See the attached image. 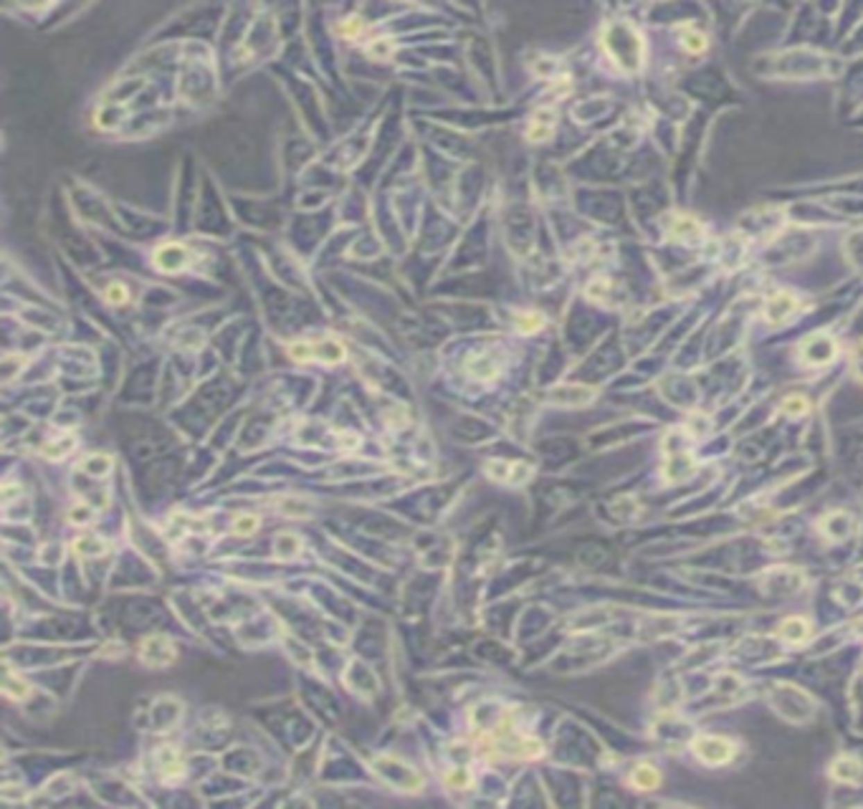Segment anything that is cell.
I'll use <instances>...</instances> for the list:
<instances>
[{
  "label": "cell",
  "instance_id": "obj_12",
  "mask_svg": "<svg viewBox=\"0 0 863 809\" xmlns=\"http://www.w3.org/2000/svg\"><path fill=\"white\" fill-rule=\"evenodd\" d=\"M830 774H833V779L838 781H848V784H856L861 779V761L853 759V756H838L833 761V767H830Z\"/></svg>",
  "mask_w": 863,
  "mask_h": 809
},
{
  "label": "cell",
  "instance_id": "obj_20",
  "mask_svg": "<svg viewBox=\"0 0 863 809\" xmlns=\"http://www.w3.org/2000/svg\"><path fill=\"white\" fill-rule=\"evenodd\" d=\"M610 281L608 279H595L590 284V286H588V296H590L592 301H608V296H610Z\"/></svg>",
  "mask_w": 863,
  "mask_h": 809
},
{
  "label": "cell",
  "instance_id": "obj_2",
  "mask_svg": "<svg viewBox=\"0 0 863 809\" xmlns=\"http://www.w3.org/2000/svg\"><path fill=\"white\" fill-rule=\"evenodd\" d=\"M697 471V460L691 453V445L686 443L683 433L674 430L663 440V478L669 483L689 478L691 473Z\"/></svg>",
  "mask_w": 863,
  "mask_h": 809
},
{
  "label": "cell",
  "instance_id": "obj_1",
  "mask_svg": "<svg viewBox=\"0 0 863 809\" xmlns=\"http://www.w3.org/2000/svg\"><path fill=\"white\" fill-rule=\"evenodd\" d=\"M603 46L608 51V56L615 61L618 69L628 73H635L643 69V36L638 33V28H633L631 23L620 21L608 26L603 36Z\"/></svg>",
  "mask_w": 863,
  "mask_h": 809
},
{
  "label": "cell",
  "instance_id": "obj_15",
  "mask_svg": "<svg viewBox=\"0 0 863 809\" xmlns=\"http://www.w3.org/2000/svg\"><path fill=\"white\" fill-rule=\"evenodd\" d=\"M155 261H157L160 268H165V271H178L182 268L185 263V251H182L180 245H165V248H160L155 253Z\"/></svg>",
  "mask_w": 863,
  "mask_h": 809
},
{
  "label": "cell",
  "instance_id": "obj_6",
  "mask_svg": "<svg viewBox=\"0 0 863 809\" xmlns=\"http://www.w3.org/2000/svg\"><path fill=\"white\" fill-rule=\"evenodd\" d=\"M669 238L678 241L683 245H697L704 241V225L694 218V215L676 213L669 223Z\"/></svg>",
  "mask_w": 863,
  "mask_h": 809
},
{
  "label": "cell",
  "instance_id": "obj_7",
  "mask_svg": "<svg viewBox=\"0 0 863 809\" xmlns=\"http://www.w3.org/2000/svg\"><path fill=\"white\" fill-rule=\"evenodd\" d=\"M554 402H560V405H567V408H583L588 402H592L597 397V390L595 387H585V385H565V387H557L549 392Z\"/></svg>",
  "mask_w": 863,
  "mask_h": 809
},
{
  "label": "cell",
  "instance_id": "obj_28",
  "mask_svg": "<svg viewBox=\"0 0 863 809\" xmlns=\"http://www.w3.org/2000/svg\"><path fill=\"white\" fill-rule=\"evenodd\" d=\"M124 296H127V291H124L122 286H112L107 291V299L112 301V304H119V301H124Z\"/></svg>",
  "mask_w": 863,
  "mask_h": 809
},
{
  "label": "cell",
  "instance_id": "obj_10",
  "mask_svg": "<svg viewBox=\"0 0 863 809\" xmlns=\"http://www.w3.org/2000/svg\"><path fill=\"white\" fill-rule=\"evenodd\" d=\"M777 635H780L785 643L800 645V643H805V640L810 638V623L803 620V617H787V620L780 625Z\"/></svg>",
  "mask_w": 863,
  "mask_h": 809
},
{
  "label": "cell",
  "instance_id": "obj_24",
  "mask_svg": "<svg viewBox=\"0 0 863 809\" xmlns=\"http://www.w3.org/2000/svg\"><path fill=\"white\" fill-rule=\"evenodd\" d=\"M446 784L454 789H466L471 784V774L463 772V769H456V772H448L446 774Z\"/></svg>",
  "mask_w": 863,
  "mask_h": 809
},
{
  "label": "cell",
  "instance_id": "obj_11",
  "mask_svg": "<svg viewBox=\"0 0 863 809\" xmlns=\"http://www.w3.org/2000/svg\"><path fill=\"white\" fill-rule=\"evenodd\" d=\"M820 531L826 534L828 539H833V541H841L846 539L853 531V521H851L848 514H830L828 519H823L820 523Z\"/></svg>",
  "mask_w": 863,
  "mask_h": 809
},
{
  "label": "cell",
  "instance_id": "obj_19",
  "mask_svg": "<svg viewBox=\"0 0 863 809\" xmlns=\"http://www.w3.org/2000/svg\"><path fill=\"white\" fill-rule=\"evenodd\" d=\"M74 451V437H64V440H56V443H49L44 448V455L46 458H64L66 453Z\"/></svg>",
  "mask_w": 863,
  "mask_h": 809
},
{
  "label": "cell",
  "instance_id": "obj_9",
  "mask_svg": "<svg viewBox=\"0 0 863 809\" xmlns=\"http://www.w3.org/2000/svg\"><path fill=\"white\" fill-rule=\"evenodd\" d=\"M486 473H489L491 478L497 480H506V483H524L529 476H532V468L524 466V463H489L486 466Z\"/></svg>",
  "mask_w": 863,
  "mask_h": 809
},
{
  "label": "cell",
  "instance_id": "obj_27",
  "mask_svg": "<svg viewBox=\"0 0 863 809\" xmlns=\"http://www.w3.org/2000/svg\"><path fill=\"white\" fill-rule=\"evenodd\" d=\"M370 53H373V56H380V58L390 56V53H393V43L385 41V38H380V41H375L373 46H370Z\"/></svg>",
  "mask_w": 863,
  "mask_h": 809
},
{
  "label": "cell",
  "instance_id": "obj_21",
  "mask_svg": "<svg viewBox=\"0 0 863 809\" xmlns=\"http://www.w3.org/2000/svg\"><path fill=\"white\" fill-rule=\"evenodd\" d=\"M109 468H112V460L104 458V455H92L84 463V471L92 473V476H104V473H109Z\"/></svg>",
  "mask_w": 863,
  "mask_h": 809
},
{
  "label": "cell",
  "instance_id": "obj_23",
  "mask_svg": "<svg viewBox=\"0 0 863 809\" xmlns=\"http://www.w3.org/2000/svg\"><path fill=\"white\" fill-rule=\"evenodd\" d=\"M256 526H259V519H256V516H238L236 521H233V531H236V534H243V537L253 534Z\"/></svg>",
  "mask_w": 863,
  "mask_h": 809
},
{
  "label": "cell",
  "instance_id": "obj_13",
  "mask_svg": "<svg viewBox=\"0 0 863 809\" xmlns=\"http://www.w3.org/2000/svg\"><path fill=\"white\" fill-rule=\"evenodd\" d=\"M631 784H633L638 792H651L661 784V774L658 769H653L651 764H638L631 774Z\"/></svg>",
  "mask_w": 863,
  "mask_h": 809
},
{
  "label": "cell",
  "instance_id": "obj_3",
  "mask_svg": "<svg viewBox=\"0 0 863 809\" xmlns=\"http://www.w3.org/2000/svg\"><path fill=\"white\" fill-rule=\"evenodd\" d=\"M838 357V344L830 334H810L808 339H803L798 349V359L805 367H826Z\"/></svg>",
  "mask_w": 863,
  "mask_h": 809
},
{
  "label": "cell",
  "instance_id": "obj_16",
  "mask_svg": "<svg viewBox=\"0 0 863 809\" xmlns=\"http://www.w3.org/2000/svg\"><path fill=\"white\" fill-rule=\"evenodd\" d=\"M160 774H162V779L165 781H173L180 776V761H178V754L173 749H165V751H160Z\"/></svg>",
  "mask_w": 863,
  "mask_h": 809
},
{
  "label": "cell",
  "instance_id": "obj_26",
  "mask_svg": "<svg viewBox=\"0 0 863 809\" xmlns=\"http://www.w3.org/2000/svg\"><path fill=\"white\" fill-rule=\"evenodd\" d=\"M360 31H362V23L357 21V18H350V21H345L342 26H339V33H342V36H347V38H354L357 33H360Z\"/></svg>",
  "mask_w": 863,
  "mask_h": 809
},
{
  "label": "cell",
  "instance_id": "obj_14",
  "mask_svg": "<svg viewBox=\"0 0 863 809\" xmlns=\"http://www.w3.org/2000/svg\"><path fill=\"white\" fill-rule=\"evenodd\" d=\"M676 33H678L681 46L689 51V53H704L706 46H709L704 33H701L699 28H694V26H678Z\"/></svg>",
  "mask_w": 863,
  "mask_h": 809
},
{
  "label": "cell",
  "instance_id": "obj_8",
  "mask_svg": "<svg viewBox=\"0 0 863 809\" xmlns=\"http://www.w3.org/2000/svg\"><path fill=\"white\" fill-rule=\"evenodd\" d=\"M554 122H557V112L549 107L540 109L537 114L532 116V124L527 129V139L529 142H547L554 132Z\"/></svg>",
  "mask_w": 863,
  "mask_h": 809
},
{
  "label": "cell",
  "instance_id": "obj_4",
  "mask_svg": "<svg viewBox=\"0 0 863 809\" xmlns=\"http://www.w3.org/2000/svg\"><path fill=\"white\" fill-rule=\"evenodd\" d=\"M691 751L706 767H721L732 761L734 744L724 736H697L691 741Z\"/></svg>",
  "mask_w": 863,
  "mask_h": 809
},
{
  "label": "cell",
  "instance_id": "obj_5",
  "mask_svg": "<svg viewBox=\"0 0 863 809\" xmlns=\"http://www.w3.org/2000/svg\"><path fill=\"white\" fill-rule=\"evenodd\" d=\"M800 311V299L792 291H777L764 304V319L770 324H785Z\"/></svg>",
  "mask_w": 863,
  "mask_h": 809
},
{
  "label": "cell",
  "instance_id": "obj_25",
  "mask_svg": "<svg viewBox=\"0 0 863 809\" xmlns=\"http://www.w3.org/2000/svg\"><path fill=\"white\" fill-rule=\"evenodd\" d=\"M853 374H856V380L863 385V339L856 344V349H853Z\"/></svg>",
  "mask_w": 863,
  "mask_h": 809
},
{
  "label": "cell",
  "instance_id": "obj_17",
  "mask_svg": "<svg viewBox=\"0 0 863 809\" xmlns=\"http://www.w3.org/2000/svg\"><path fill=\"white\" fill-rule=\"evenodd\" d=\"M780 410H783V415H787V417H803V415H808L810 402H808V397H803V394H790V397H785L783 400Z\"/></svg>",
  "mask_w": 863,
  "mask_h": 809
},
{
  "label": "cell",
  "instance_id": "obj_18",
  "mask_svg": "<svg viewBox=\"0 0 863 809\" xmlns=\"http://www.w3.org/2000/svg\"><path fill=\"white\" fill-rule=\"evenodd\" d=\"M542 327H545V316L540 311H527V314L517 316V331H522V334H534Z\"/></svg>",
  "mask_w": 863,
  "mask_h": 809
},
{
  "label": "cell",
  "instance_id": "obj_22",
  "mask_svg": "<svg viewBox=\"0 0 863 809\" xmlns=\"http://www.w3.org/2000/svg\"><path fill=\"white\" fill-rule=\"evenodd\" d=\"M104 552V541L101 539H94V537H84L79 539V554L84 557H96V554Z\"/></svg>",
  "mask_w": 863,
  "mask_h": 809
}]
</instances>
